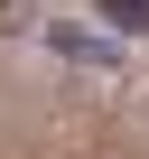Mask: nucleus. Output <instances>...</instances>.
Listing matches in <instances>:
<instances>
[{"label":"nucleus","mask_w":149,"mask_h":159,"mask_svg":"<svg viewBox=\"0 0 149 159\" xmlns=\"http://www.w3.org/2000/svg\"><path fill=\"white\" fill-rule=\"evenodd\" d=\"M103 10H112L121 28H149V0H103Z\"/></svg>","instance_id":"1"}]
</instances>
